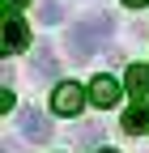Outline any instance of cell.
<instances>
[{"instance_id": "cell-13", "label": "cell", "mask_w": 149, "mask_h": 153, "mask_svg": "<svg viewBox=\"0 0 149 153\" xmlns=\"http://www.w3.org/2000/svg\"><path fill=\"white\" fill-rule=\"evenodd\" d=\"M98 153H115V149H98Z\"/></svg>"}, {"instance_id": "cell-7", "label": "cell", "mask_w": 149, "mask_h": 153, "mask_svg": "<svg viewBox=\"0 0 149 153\" xmlns=\"http://www.w3.org/2000/svg\"><path fill=\"white\" fill-rule=\"evenodd\" d=\"M124 132H132V136H145L149 132V102H132L124 111Z\"/></svg>"}, {"instance_id": "cell-5", "label": "cell", "mask_w": 149, "mask_h": 153, "mask_svg": "<svg viewBox=\"0 0 149 153\" xmlns=\"http://www.w3.org/2000/svg\"><path fill=\"white\" fill-rule=\"evenodd\" d=\"M26 43H30V26H26L17 13H9V17H4V55L22 51Z\"/></svg>"}, {"instance_id": "cell-1", "label": "cell", "mask_w": 149, "mask_h": 153, "mask_svg": "<svg viewBox=\"0 0 149 153\" xmlns=\"http://www.w3.org/2000/svg\"><path fill=\"white\" fill-rule=\"evenodd\" d=\"M111 30H115V22H111L107 13H94V17H85V22H77V26L68 30V47L77 51V55H94V51L107 47Z\"/></svg>"}, {"instance_id": "cell-10", "label": "cell", "mask_w": 149, "mask_h": 153, "mask_svg": "<svg viewBox=\"0 0 149 153\" xmlns=\"http://www.w3.org/2000/svg\"><path fill=\"white\" fill-rule=\"evenodd\" d=\"M94 140H98V128L85 123V128H81V145H94Z\"/></svg>"}, {"instance_id": "cell-11", "label": "cell", "mask_w": 149, "mask_h": 153, "mask_svg": "<svg viewBox=\"0 0 149 153\" xmlns=\"http://www.w3.org/2000/svg\"><path fill=\"white\" fill-rule=\"evenodd\" d=\"M124 4H128V9H145L149 0H124Z\"/></svg>"}, {"instance_id": "cell-4", "label": "cell", "mask_w": 149, "mask_h": 153, "mask_svg": "<svg viewBox=\"0 0 149 153\" xmlns=\"http://www.w3.org/2000/svg\"><path fill=\"white\" fill-rule=\"evenodd\" d=\"M89 102H94V106H115L119 102V81H115V76H94V81H89Z\"/></svg>"}, {"instance_id": "cell-3", "label": "cell", "mask_w": 149, "mask_h": 153, "mask_svg": "<svg viewBox=\"0 0 149 153\" xmlns=\"http://www.w3.org/2000/svg\"><path fill=\"white\" fill-rule=\"evenodd\" d=\"M17 128H22V136H26V140H39V145L51 136V123H47V115H43V111H34V106H26L22 115H17Z\"/></svg>"}, {"instance_id": "cell-6", "label": "cell", "mask_w": 149, "mask_h": 153, "mask_svg": "<svg viewBox=\"0 0 149 153\" xmlns=\"http://www.w3.org/2000/svg\"><path fill=\"white\" fill-rule=\"evenodd\" d=\"M124 85H128V94H132L136 102H145V94H149V64H128Z\"/></svg>"}, {"instance_id": "cell-2", "label": "cell", "mask_w": 149, "mask_h": 153, "mask_svg": "<svg viewBox=\"0 0 149 153\" xmlns=\"http://www.w3.org/2000/svg\"><path fill=\"white\" fill-rule=\"evenodd\" d=\"M85 102H89L85 89L72 85V81H60V85H55V94H51V111H55V115H68V119H72V115H81Z\"/></svg>"}, {"instance_id": "cell-12", "label": "cell", "mask_w": 149, "mask_h": 153, "mask_svg": "<svg viewBox=\"0 0 149 153\" xmlns=\"http://www.w3.org/2000/svg\"><path fill=\"white\" fill-rule=\"evenodd\" d=\"M9 4H30V0H9Z\"/></svg>"}, {"instance_id": "cell-9", "label": "cell", "mask_w": 149, "mask_h": 153, "mask_svg": "<svg viewBox=\"0 0 149 153\" xmlns=\"http://www.w3.org/2000/svg\"><path fill=\"white\" fill-rule=\"evenodd\" d=\"M60 17H64V4H60V0H43V4H39V22L55 26V22H60Z\"/></svg>"}, {"instance_id": "cell-8", "label": "cell", "mask_w": 149, "mask_h": 153, "mask_svg": "<svg viewBox=\"0 0 149 153\" xmlns=\"http://www.w3.org/2000/svg\"><path fill=\"white\" fill-rule=\"evenodd\" d=\"M34 72H39V76H55V55H51V47H39V51H34Z\"/></svg>"}]
</instances>
